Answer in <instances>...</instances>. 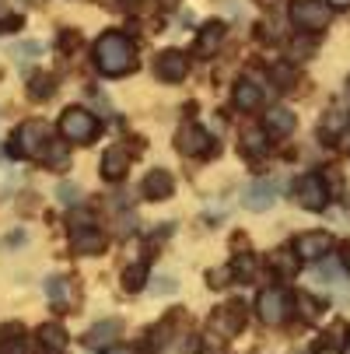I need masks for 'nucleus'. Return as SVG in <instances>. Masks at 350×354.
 <instances>
[{"label": "nucleus", "mask_w": 350, "mask_h": 354, "mask_svg": "<svg viewBox=\"0 0 350 354\" xmlns=\"http://www.w3.org/2000/svg\"><path fill=\"white\" fill-rule=\"evenodd\" d=\"M294 260L298 257H291V252H277V257H273V263H277L280 274H294Z\"/></svg>", "instance_id": "32"}, {"label": "nucleus", "mask_w": 350, "mask_h": 354, "mask_svg": "<svg viewBox=\"0 0 350 354\" xmlns=\"http://www.w3.org/2000/svg\"><path fill=\"white\" fill-rule=\"evenodd\" d=\"M186 71H189V57L179 53V49H162L158 60H155V74H158L162 81H168V84L182 81Z\"/></svg>", "instance_id": "9"}, {"label": "nucleus", "mask_w": 350, "mask_h": 354, "mask_svg": "<svg viewBox=\"0 0 350 354\" xmlns=\"http://www.w3.org/2000/svg\"><path fill=\"white\" fill-rule=\"evenodd\" d=\"M53 91H57V81H53V77H46V74H35L32 84H28V95L35 98V102H46V98H53Z\"/></svg>", "instance_id": "23"}, {"label": "nucleus", "mask_w": 350, "mask_h": 354, "mask_svg": "<svg viewBox=\"0 0 350 354\" xmlns=\"http://www.w3.org/2000/svg\"><path fill=\"white\" fill-rule=\"evenodd\" d=\"M298 306H302V313H305L309 319H315V316H319V301H312L309 295H302V298H298Z\"/></svg>", "instance_id": "33"}, {"label": "nucleus", "mask_w": 350, "mask_h": 354, "mask_svg": "<svg viewBox=\"0 0 350 354\" xmlns=\"http://www.w3.org/2000/svg\"><path fill=\"white\" fill-rule=\"evenodd\" d=\"M70 245L81 252V257H95V252L106 249V235L98 232L95 225H74L70 232Z\"/></svg>", "instance_id": "11"}, {"label": "nucleus", "mask_w": 350, "mask_h": 354, "mask_svg": "<svg viewBox=\"0 0 350 354\" xmlns=\"http://www.w3.org/2000/svg\"><path fill=\"white\" fill-rule=\"evenodd\" d=\"M242 151L249 158H256L266 151V130H256V127H245L242 130Z\"/></svg>", "instance_id": "21"}, {"label": "nucleus", "mask_w": 350, "mask_h": 354, "mask_svg": "<svg viewBox=\"0 0 350 354\" xmlns=\"http://www.w3.org/2000/svg\"><path fill=\"white\" fill-rule=\"evenodd\" d=\"M224 32H228L224 21H207L200 28V39H196V57H214L217 46L224 42Z\"/></svg>", "instance_id": "13"}, {"label": "nucleus", "mask_w": 350, "mask_h": 354, "mask_svg": "<svg viewBox=\"0 0 350 354\" xmlns=\"http://www.w3.org/2000/svg\"><path fill=\"white\" fill-rule=\"evenodd\" d=\"M263 102V88L253 81V77H242L238 84H235V106L238 109H256Z\"/></svg>", "instance_id": "18"}, {"label": "nucleus", "mask_w": 350, "mask_h": 354, "mask_svg": "<svg viewBox=\"0 0 350 354\" xmlns=\"http://www.w3.org/2000/svg\"><path fill=\"white\" fill-rule=\"evenodd\" d=\"M263 130H266V137H287V133L294 130V113H291V109H284V106L270 109V113H266Z\"/></svg>", "instance_id": "17"}, {"label": "nucleus", "mask_w": 350, "mask_h": 354, "mask_svg": "<svg viewBox=\"0 0 350 354\" xmlns=\"http://www.w3.org/2000/svg\"><path fill=\"white\" fill-rule=\"evenodd\" d=\"M175 144H179L182 155H189V158H200V155H211V151H214V137L204 127H196V123H186L175 133Z\"/></svg>", "instance_id": "5"}, {"label": "nucleus", "mask_w": 350, "mask_h": 354, "mask_svg": "<svg viewBox=\"0 0 350 354\" xmlns=\"http://www.w3.org/2000/svg\"><path fill=\"white\" fill-rule=\"evenodd\" d=\"M333 18V8L322 0H291V21L302 32H322Z\"/></svg>", "instance_id": "3"}, {"label": "nucleus", "mask_w": 350, "mask_h": 354, "mask_svg": "<svg viewBox=\"0 0 350 354\" xmlns=\"http://www.w3.org/2000/svg\"><path fill=\"white\" fill-rule=\"evenodd\" d=\"M77 42H81V35H77V32H64V35H60V49H64V53H70V49H74Z\"/></svg>", "instance_id": "36"}, {"label": "nucleus", "mask_w": 350, "mask_h": 354, "mask_svg": "<svg viewBox=\"0 0 350 354\" xmlns=\"http://www.w3.org/2000/svg\"><path fill=\"white\" fill-rule=\"evenodd\" d=\"M322 130H326V133H340V130H347V113H340V109L326 113V120H322Z\"/></svg>", "instance_id": "27"}, {"label": "nucleus", "mask_w": 350, "mask_h": 354, "mask_svg": "<svg viewBox=\"0 0 350 354\" xmlns=\"http://www.w3.org/2000/svg\"><path fill=\"white\" fill-rule=\"evenodd\" d=\"M343 354H350V330H347V344H343Z\"/></svg>", "instance_id": "40"}, {"label": "nucleus", "mask_w": 350, "mask_h": 354, "mask_svg": "<svg viewBox=\"0 0 350 354\" xmlns=\"http://www.w3.org/2000/svg\"><path fill=\"white\" fill-rule=\"evenodd\" d=\"M294 196H298V204H302L305 211H322L326 200H329V189H326L322 176H302L298 186H294Z\"/></svg>", "instance_id": "7"}, {"label": "nucleus", "mask_w": 350, "mask_h": 354, "mask_svg": "<svg viewBox=\"0 0 350 354\" xmlns=\"http://www.w3.org/2000/svg\"><path fill=\"white\" fill-rule=\"evenodd\" d=\"M319 354H336V351H333V347H322V351H319Z\"/></svg>", "instance_id": "41"}, {"label": "nucleus", "mask_w": 350, "mask_h": 354, "mask_svg": "<svg viewBox=\"0 0 350 354\" xmlns=\"http://www.w3.org/2000/svg\"><path fill=\"white\" fill-rule=\"evenodd\" d=\"M329 249H333V235L329 232H305V235H298L294 239V252H298V260H322L329 257Z\"/></svg>", "instance_id": "8"}, {"label": "nucleus", "mask_w": 350, "mask_h": 354, "mask_svg": "<svg viewBox=\"0 0 350 354\" xmlns=\"http://www.w3.org/2000/svg\"><path fill=\"white\" fill-rule=\"evenodd\" d=\"M242 326H245V309L238 306V301H231V306L217 309V316H214V330H217V333H224V337H235Z\"/></svg>", "instance_id": "16"}, {"label": "nucleus", "mask_w": 350, "mask_h": 354, "mask_svg": "<svg viewBox=\"0 0 350 354\" xmlns=\"http://www.w3.org/2000/svg\"><path fill=\"white\" fill-rule=\"evenodd\" d=\"M175 291H179V281L175 277H155L151 281V295H158V298L162 295H175Z\"/></svg>", "instance_id": "29"}, {"label": "nucleus", "mask_w": 350, "mask_h": 354, "mask_svg": "<svg viewBox=\"0 0 350 354\" xmlns=\"http://www.w3.org/2000/svg\"><path fill=\"white\" fill-rule=\"evenodd\" d=\"M119 330H123V323H119V319H102V323H95V326L88 330L84 344H88V347H102L106 340H116V337H119Z\"/></svg>", "instance_id": "19"}, {"label": "nucleus", "mask_w": 350, "mask_h": 354, "mask_svg": "<svg viewBox=\"0 0 350 354\" xmlns=\"http://www.w3.org/2000/svg\"><path fill=\"white\" fill-rule=\"evenodd\" d=\"M42 162H46L49 169H67V162H70V155H67V144H60V140H49V147L42 151Z\"/></svg>", "instance_id": "22"}, {"label": "nucleus", "mask_w": 350, "mask_h": 354, "mask_svg": "<svg viewBox=\"0 0 350 354\" xmlns=\"http://www.w3.org/2000/svg\"><path fill=\"white\" fill-rule=\"evenodd\" d=\"M256 313H260V319H263L266 326H280V323L287 319V295H284L280 288H266V291H260V298H256Z\"/></svg>", "instance_id": "6"}, {"label": "nucleus", "mask_w": 350, "mask_h": 354, "mask_svg": "<svg viewBox=\"0 0 350 354\" xmlns=\"http://www.w3.org/2000/svg\"><path fill=\"white\" fill-rule=\"evenodd\" d=\"M130 172V151L126 147H109L106 151V158H102V176L109 179V183H119L123 176Z\"/></svg>", "instance_id": "14"}, {"label": "nucleus", "mask_w": 350, "mask_h": 354, "mask_svg": "<svg viewBox=\"0 0 350 354\" xmlns=\"http://www.w3.org/2000/svg\"><path fill=\"white\" fill-rule=\"evenodd\" d=\"M11 53H14V57H39L42 46H39V42H18V46H11Z\"/></svg>", "instance_id": "30"}, {"label": "nucleus", "mask_w": 350, "mask_h": 354, "mask_svg": "<svg viewBox=\"0 0 350 354\" xmlns=\"http://www.w3.org/2000/svg\"><path fill=\"white\" fill-rule=\"evenodd\" d=\"M49 127L42 123V120H28V123H21L18 130H14V140H11V155L18 158H42V151L49 147Z\"/></svg>", "instance_id": "2"}, {"label": "nucleus", "mask_w": 350, "mask_h": 354, "mask_svg": "<svg viewBox=\"0 0 350 354\" xmlns=\"http://www.w3.org/2000/svg\"><path fill=\"white\" fill-rule=\"evenodd\" d=\"M343 267H347V274H350V249H347V257H343Z\"/></svg>", "instance_id": "39"}, {"label": "nucleus", "mask_w": 350, "mask_h": 354, "mask_svg": "<svg viewBox=\"0 0 350 354\" xmlns=\"http://www.w3.org/2000/svg\"><path fill=\"white\" fill-rule=\"evenodd\" d=\"M172 189H175V179H172L168 169L147 172V176H144V186H140V193H144L147 200H165V196H172Z\"/></svg>", "instance_id": "12"}, {"label": "nucleus", "mask_w": 350, "mask_h": 354, "mask_svg": "<svg viewBox=\"0 0 350 354\" xmlns=\"http://www.w3.org/2000/svg\"><path fill=\"white\" fill-rule=\"evenodd\" d=\"M0 354H32V344L18 323L0 326Z\"/></svg>", "instance_id": "15"}, {"label": "nucleus", "mask_w": 350, "mask_h": 354, "mask_svg": "<svg viewBox=\"0 0 350 354\" xmlns=\"http://www.w3.org/2000/svg\"><path fill=\"white\" fill-rule=\"evenodd\" d=\"M46 298L67 301V281H64V277H49V281H46Z\"/></svg>", "instance_id": "26"}, {"label": "nucleus", "mask_w": 350, "mask_h": 354, "mask_svg": "<svg viewBox=\"0 0 350 354\" xmlns=\"http://www.w3.org/2000/svg\"><path fill=\"white\" fill-rule=\"evenodd\" d=\"M57 196H60V204L74 207V204H81V186L77 183H60L57 186Z\"/></svg>", "instance_id": "25"}, {"label": "nucleus", "mask_w": 350, "mask_h": 354, "mask_svg": "<svg viewBox=\"0 0 350 354\" xmlns=\"http://www.w3.org/2000/svg\"><path fill=\"white\" fill-rule=\"evenodd\" d=\"M123 4H133V0H123Z\"/></svg>", "instance_id": "42"}, {"label": "nucleus", "mask_w": 350, "mask_h": 354, "mask_svg": "<svg viewBox=\"0 0 350 354\" xmlns=\"http://www.w3.org/2000/svg\"><path fill=\"white\" fill-rule=\"evenodd\" d=\"M60 133H64L70 144H88V140H95V133H98V120H95L88 109L70 106V109L60 116Z\"/></svg>", "instance_id": "4"}, {"label": "nucleus", "mask_w": 350, "mask_h": 354, "mask_svg": "<svg viewBox=\"0 0 350 354\" xmlns=\"http://www.w3.org/2000/svg\"><path fill=\"white\" fill-rule=\"evenodd\" d=\"M39 340H42L46 351L60 354V351L67 347V330H64L60 323H42V326H39Z\"/></svg>", "instance_id": "20"}, {"label": "nucleus", "mask_w": 350, "mask_h": 354, "mask_svg": "<svg viewBox=\"0 0 350 354\" xmlns=\"http://www.w3.org/2000/svg\"><path fill=\"white\" fill-rule=\"evenodd\" d=\"M309 53H312V42H302V39L291 42V60H302V57H309Z\"/></svg>", "instance_id": "34"}, {"label": "nucleus", "mask_w": 350, "mask_h": 354, "mask_svg": "<svg viewBox=\"0 0 350 354\" xmlns=\"http://www.w3.org/2000/svg\"><path fill=\"white\" fill-rule=\"evenodd\" d=\"M326 4H329V8H340V11H347V8H350V0H326Z\"/></svg>", "instance_id": "38"}, {"label": "nucleus", "mask_w": 350, "mask_h": 354, "mask_svg": "<svg viewBox=\"0 0 350 354\" xmlns=\"http://www.w3.org/2000/svg\"><path fill=\"white\" fill-rule=\"evenodd\" d=\"M95 64L106 77H123L137 67V49L123 32H106L95 42Z\"/></svg>", "instance_id": "1"}, {"label": "nucleus", "mask_w": 350, "mask_h": 354, "mask_svg": "<svg viewBox=\"0 0 350 354\" xmlns=\"http://www.w3.org/2000/svg\"><path fill=\"white\" fill-rule=\"evenodd\" d=\"M270 77H273L280 88H291V84H294V67H291V64H277V67L270 71Z\"/></svg>", "instance_id": "28"}, {"label": "nucleus", "mask_w": 350, "mask_h": 354, "mask_svg": "<svg viewBox=\"0 0 350 354\" xmlns=\"http://www.w3.org/2000/svg\"><path fill=\"white\" fill-rule=\"evenodd\" d=\"M242 200H245V207H249V211L263 214V211H270V207L277 204V183H270V179H256V183H249Z\"/></svg>", "instance_id": "10"}, {"label": "nucleus", "mask_w": 350, "mask_h": 354, "mask_svg": "<svg viewBox=\"0 0 350 354\" xmlns=\"http://www.w3.org/2000/svg\"><path fill=\"white\" fill-rule=\"evenodd\" d=\"M106 354H137V351H133V347H123V344H109Z\"/></svg>", "instance_id": "37"}, {"label": "nucleus", "mask_w": 350, "mask_h": 354, "mask_svg": "<svg viewBox=\"0 0 350 354\" xmlns=\"http://www.w3.org/2000/svg\"><path fill=\"white\" fill-rule=\"evenodd\" d=\"M144 284H147V263L140 260V263L126 267V274H123V288H126V291H140Z\"/></svg>", "instance_id": "24"}, {"label": "nucleus", "mask_w": 350, "mask_h": 354, "mask_svg": "<svg viewBox=\"0 0 350 354\" xmlns=\"http://www.w3.org/2000/svg\"><path fill=\"white\" fill-rule=\"evenodd\" d=\"M21 18H11V8H8V0H0V28H18Z\"/></svg>", "instance_id": "31"}, {"label": "nucleus", "mask_w": 350, "mask_h": 354, "mask_svg": "<svg viewBox=\"0 0 350 354\" xmlns=\"http://www.w3.org/2000/svg\"><path fill=\"white\" fill-rule=\"evenodd\" d=\"M231 274H238V277H242V274H245V277H249V274H253V260H249V257H245V260H242V257H238V260H235V263H231Z\"/></svg>", "instance_id": "35"}]
</instances>
